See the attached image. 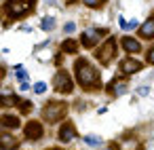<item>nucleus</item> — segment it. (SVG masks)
Instances as JSON below:
<instances>
[{
    "label": "nucleus",
    "mask_w": 154,
    "mask_h": 150,
    "mask_svg": "<svg viewBox=\"0 0 154 150\" xmlns=\"http://www.w3.org/2000/svg\"><path fill=\"white\" fill-rule=\"evenodd\" d=\"M120 70H122L125 74H135V72L141 70V64H139L135 57H127V59L120 61Z\"/></svg>",
    "instance_id": "obj_8"
},
{
    "label": "nucleus",
    "mask_w": 154,
    "mask_h": 150,
    "mask_svg": "<svg viewBox=\"0 0 154 150\" xmlns=\"http://www.w3.org/2000/svg\"><path fill=\"white\" fill-rule=\"evenodd\" d=\"M82 139H85V144H87V146H103L101 137H97V135H85Z\"/></svg>",
    "instance_id": "obj_14"
},
{
    "label": "nucleus",
    "mask_w": 154,
    "mask_h": 150,
    "mask_svg": "<svg viewBox=\"0 0 154 150\" xmlns=\"http://www.w3.org/2000/svg\"><path fill=\"white\" fill-rule=\"evenodd\" d=\"M101 2H103V0H101Z\"/></svg>",
    "instance_id": "obj_29"
},
{
    "label": "nucleus",
    "mask_w": 154,
    "mask_h": 150,
    "mask_svg": "<svg viewBox=\"0 0 154 150\" xmlns=\"http://www.w3.org/2000/svg\"><path fill=\"white\" fill-rule=\"evenodd\" d=\"M53 28H55V19H53V17H45V19H42V30L49 32V30H53Z\"/></svg>",
    "instance_id": "obj_16"
},
{
    "label": "nucleus",
    "mask_w": 154,
    "mask_h": 150,
    "mask_svg": "<svg viewBox=\"0 0 154 150\" xmlns=\"http://www.w3.org/2000/svg\"><path fill=\"white\" fill-rule=\"evenodd\" d=\"M139 36H141V38H154V15L139 28Z\"/></svg>",
    "instance_id": "obj_11"
},
{
    "label": "nucleus",
    "mask_w": 154,
    "mask_h": 150,
    "mask_svg": "<svg viewBox=\"0 0 154 150\" xmlns=\"http://www.w3.org/2000/svg\"><path fill=\"white\" fill-rule=\"evenodd\" d=\"M42 125L38 123V120H30L28 125H26V137L30 139V142H38L40 137H42Z\"/></svg>",
    "instance_id": "obj_7"
},
{
    "label": "nucleus",
    "mask_w": 154,
    "mask_h": 150,
    "mask_svg": "<svg viewBox=\"0 0 154 150\" xmlns=\"http://www.w3.org/2000/svg\"><path fill=\"white\" fill-rule=\"evenodd\" d=\"M74 137H76V129H74V125H72V123L61 125V129H59V142L68 144V142H72Z\"/></svg>",
    "instance_id": "obj_9"
},
{
    "label": "nucleus",
    "mask_w": 154,
    "mask_h": 150,
    "mask_svg": "<svg viewBox=\"0 0 154 150\" xmlns=\"http://www.w3.org/2000/svg\"><path fill=\"white\" fill-rule=\"evenodd\" d=\"M114 47H116V42H114V38H108L106 40V45L101 47V49H97V53H95V57L103 64V66H108L112 59H114Z\"/></svg>",
    "instance_id": "obj_4"
},
{
    "label": "nucleus",
    "mask_w": 154,
    "mask_h": 150,
    "mask_svg": "<svg viewBox=\"0 0 154 150\" xmlns=\"http://www.w3.org/2000/svg\"><path fill=\"white\" fill-rule=\"evenodd\" d=\"M148 61L154 66V47H150V49H148Z\"/></svg>",
    "instance_id": "obj_23"
},
{
    "label": "nucleus",
    "mask_w": 154,
    "mask_h": 150,
    "mask_svg": "<svg viewBox=\"0 0 154 150\" xmlns=\"http://www.w3.org/2000/svg\"><path fill=\"white\" fill-rule=\"evenodd\" d=\"M34 7V0H9L7 2V13L11 17H19L23 13H28Z\"/></svg>",
    "instance_id": "obj_3"
},
{
    "label": "nucleus",
    "mask_w": 154,
    "mask_h": 150,
    "mask_svg": "<svg viewBox=\"0 0 154 150\" xmlns=\"http://www.w3.org/2000/svg\"><path fill=\"white\" fill-rule=\"evenodd\" d=\"M47 150H61V148H47Z\"/></svg>",
    "instance_id": "obj_27"
},
{
    "label": "nucleus",
    "mask_w": 154,
    "mask_h": 150,
    "mask_svg": "<svg viewBox=\"0 0 154 150\" xmlns=\"http://www.w3.org/2000/svg\"><path fill=\"white\" fill-rule=\"evenodd\" d=\"M74 30H76V26H74V23H72V21H70V23H66V26H63V32H66V34H72V32H74Z\"/></svg>",
    "instance_id": "obj_21"
},
{
    "label": "nucleus",
    "mask_w": 154,
    "mask_h": 150,
    "mask_svg": "<svg viewBox=\"0 0 154 150\" xmlns=\"http://www.w3.org/2000/svg\"><path fill=\"white\" fill-rule=\"evenodd\" d=\"M53 85H55V89L59 91V93H70L74 87H72V78L68 76V72H57L55 74V80H53Z\"/></svg>",
    "instance_id": "obj_6"
},
{
    "label": "nucleus",
    "mask_w": 154,
    "mask_h": 150,
    "mask_svg": "<svg viewBox=\"0 0 154 150\" xmlns=\"http://www.w3.org/2000/svg\"><path fill=\"white\" fill-rule=\"evenodd\" d=\"M2 127H5V129L19 127V118H17V116H9V114H5V116H2Z\"/></svg>",
    "instance_id": "obj_13"
},
{
    "label": "nucleus",
    "mask_w": 154,
    "mask_h": 150,
    "mask_svg": "<svg viewBox=\"0 0 154 150\" xmlns=\"http://www.w3.org/2000/svg\"><path fill=\"white\" fill-rule=\"evenodd\" d=\"M61 49H63L66 53H76V42H74V40H66V42L61 45Z\"/></svg>",
    "instance_id": "obj_17"
},
{
    "label": "nucleus",
    "mask_w": 154,
    "mask_h": 150,
    "mask_svg": "<svg viewBox=\"0 0 154 150\" xmlns=\"http://www.w3.org/2000/svg\"><path fill=\"white\" fill-rule=\"evenodd\" d=\"M82 2H85L87 7H99V5H101V0H82Z\"/></svg>",
    "instance_id": "obj_22"
},
{
    "label": "nucleus",
    "mask_w": 154,
    "mask_h": 150,
    "mask_svg": "<svg viewBox=\"0 0 154 150\" xmlns=\"http://www.w3.org/2000/svg\"><path fill=\"white\" fill-rule=\"evenodd\" d=\"M101 150H118V146H116V144H110V146H106V148H101Z\"/></svg>",
    "instance_id": "obj_26"
},
{
    "label": "nucleus",
    "mask_w": 154,
    "mask_h": 150,
    "mask_svg": "<svg viewBox=\"0 0 154 150\" xmlns=\"http://www.w3.org/2000/svg\"><path fill=\"white\" fill-rule=\"evenodd\" d=\"M106 34V30H99V28H89V30H85L82 32V45L89 49V47H93V45H97L99 40H101V36Z\"/></svg>",
    "instance_id": "obj_5"
},
{
    "label": "nucleus",
    "mask_w": 154,
    "mask_h": 150,
    "mask_svg": "<svg viewBox=\"0 0 154 150\" xmlns=\"http://www.w3.org/2000/svg\"><path fill=\"white\" fill-rule=\"evenodd\" d=\"M51 2H53V0H51Z\"/></svg>",
    "instance_id": "obj_28"
},
{
    "label": "nucleus",
    "mask_w": 154,
    "mask_h": 150,
    "mask_svg": "<svg viewBox=\"0 0 154 150\" xmlns=\"http://www.w3.org/2000/svg\"><path fill=\"white\" fill-rule=\"evenodd\" d=\"M15 76H17L19 80H26V78H28V74H26L23 66H17V68H15Z\"/></svg>",
    "instance_id": "obj_19"
},
{
    "label": "nucleus",
    "mask_w": 154,
    "mask_h": 150,
    "mask_svg": "<svg viewBox=\"0 0 154 150\" xmlns=\"http://www.w3.org/2000/svg\"><path fill=\"white\" fill-rule=\"evenodd\" d=\"M19 146V139L11 133H2L0 135V150H15Z\"/></svg>",
    "instance_id": "obj_10"
},
{
    "label": "nucleus",
    "mask_w": 154,
    "mask_h": 150,
    "mask_svg": "<svg viewBox=\"0 0 154 150\" xmlns=\"http://www.w3.org/2000/svg\"><path fill=\"white\" fill-rule=\"evenodd\" d=\"M19 89H21V91H28V89H30V85H28V80H21V85H19Z\"/></svg>",
    "instance_id": "obj_25"
},
{
    "label": "nucleus",
    "mask_w": 154,
    "mask_h": 150,
    "mask_svg": "<svg viewBox=\"0 0 154 150\" xmlns=\"http://www.w3.org/2000/svg\"><path fill=\"white\" fill-rule=\"evenodd\" d=\"M112 93H114V95L127 93V85H125V83H114V85H112Z\"/></svg>",
    "instance_id": "obj_15"
},
{
    "label": "nucleus",
    "mask_w": 154,
    "mask_h": 150,
    "mask_svg": "<svg viewBox=\"0 0 154 150\" xmlns=\"http://www.w3.org/2000/svg\"><path fill=\"white\" fill-rule=\"evenodd\" d=\"M133 28H137V19H133V21L127 23V30H133Z\"/></svg>",
    "instance_id": "obj_24"
},
{
    "label": "nucleus",
    "mask_w": 154,
    "mask_h": 150,
    "mask_svg": "<svg viewBox=\"0 0 154 150\" xmlns=\"http://www.w3.org/2000/svg\"><path fill=\"white\" fill-rule=\"evenodd\" d=\"M66 112H68V106L63 102H49V106L42 110V118L49 123H57L66 116Z\"/></svg>",
    "instance_id": "obj_2"
},
{
    "label": "nucleus",
    "mask_w": 154,
    "mask_h": 150,
    "mask_svg": "<svg viewBox=\"0 0 154 150\" xmlns=\"http://www.w3.org/2000/svg\"><path fill=\"white\" fill-rule=\"evenodd\" d=\"M122 49L127 51V53H139V42L137 40H133V38H122Z\"/></svg>",
    "instance_id": "obj_12"
},
{
    "label": "nucleus",
    "mask_w": 154,
    "mask_h": 150,
    "mask_svg": "<svg viewBox=\"0 0 154 150\" xmlns=\"http://www.w3.org/2000/svg\"><path fill=\"white\" fill-rule=\"evenodd\" d=\"M34 91H36V93H45V91H47V85H45V83H36V85H34Z\"/></svg>",
    "instance_id": "obj_20"
},
{
    "label": "nucleus",
    "mask_w": 154,
    "mask_h": 150,
    "mask_svg": "<svg viewBox=\"0 0 154 150\" xmlns=\"http://www.w3.org/2000/svg\"><path fill=\"white\" fill-rule=\"evenodd\" d=\"M17 102H19L17 95H5V97H2V104H5V106H15Z\"/></svg>",
    "instance_id": "obj_18"
},
{
    "label": "nucleus",
    "mask_w": 154,
    "mask_h": 150,
    "mask_svg": "<svg viewBox=\"0 0 154 150\" xmlns=\"http://www.w3.org/2000/svg\"><path fill=\"white\" fill-rule=\"evenodd\" d=\"M74 68H76V78H78V83H80L82 87H87V89H97V85H99V72H97L87 59H78Z\"/></svg>",
    "instance_id": "obj_1"
}]
</instances>
